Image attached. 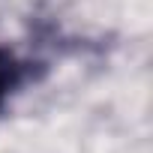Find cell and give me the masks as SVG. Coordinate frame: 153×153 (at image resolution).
I'll return each mask as SVG.
<instances>
[{
	"mask_svg": "<svg viewBox=\"0 0 153 153\" xmlns=\"http://www.w3.org/2000/svg\"><path fill=\"white\" fill-rule=\"evenodd\" d=\"M33 75V63L9 48H0V108H3Z\"/></svg>",
	"mask_w": 153,
	"mask_h": 153,
	"instance_id": "obj_1",
	"label": "cell"
}]
</instances>
